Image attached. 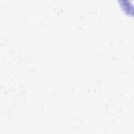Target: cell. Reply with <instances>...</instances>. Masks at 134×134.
I'll return each instance as SVG.
<instances>
[{
    "label": "cell",
    "mask_w": 134,
    "mask_h": 134,
    "mask_svg": "<svg viewBox=\"0 0 134 134\" xmlns=\"http://www.w3.org/2000/svg\"><path fill=\"white\" fill-rule=\"evenodd\" d=\"M119 3L122 7V9L129 14V15H134V7L133 5L131 4V2L129 0H119Z\"/></svg>",
    "instance_id": "6da1fadb"
}]
</instances>
